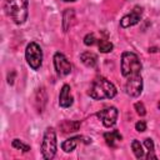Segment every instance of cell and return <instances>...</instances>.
<instances>
[{"mask_svg": "<svg viewBox=\"0 0 160 160\" xmlns=\"http://www.w3.org/2000/svg\"><path fill=\"white\" fill-rule=\"evenodd\" d=\"M80 60L86 68H95L96 64H98V56L94 52H90V51L82 52L80 55Z\"/></svg>", "mask_w": 160, "mask_h": 160, "instance_id": "8fae6325", "label": "cell"}, {"mask_svg": "<svg viewBox=\"0 0 160 160\" xmlns=\"http://www.w3.org/2000/svg\"><path fill=\"white\" fill-rule=\"evenodd\" d=\"M52 60H54V68L59 76L62 78L71 72V64L62 52H59V51L55 52Z\"/></svg>", "mask_w": 160, "mask_h": 160, "instance_id": "8992f818", "label": "cell"}, {"mask_svg": "<svg viewBox=\"0 0 160 160\" xmlns=\"http://www.w3.org/2000/svg\"><path fill=\"white\" fill-rule=\"evenodd\" d=\"M134 108H135V110H136V114H138V115H140V116H144V115L146 114V109H145V106H144V104H142L141 101H138V102H135Z\"/></svg>", "mask_w": 160, "mask_h": 160, "instance_id": "d6986e66", "label": "cell"}, {"mask_svg": "<svg viewBox=\"0 0 160 160\" xmlns=\"http://www.w3.org/2000/svg\"><path fill=\"white\" fill-rule=\"evenodd\" d=\"M141 15H142V9L140 6H135L129 14L124 15L120 20V26L122 29H128L130 26L136 25L140 20H141Z\"/></svg>", "mask_w": 160, "mask_h": 160, "instance_id": "9c48e42d", "label": "cell"}, {"mask_svg": "<svg viewBox=\"0 0 160 160\" xmlns=\"http://www.w3.org/2000/svg\"><path fill=\"white\" fill-rule=\"evenodd\" d=\"M131 149H132V152L135 155L136 159H141L144 156V150H142V145L140 144L139 140H132L131 141Z\"/></svg>", "mask_w": 160, "mask_h": 160, "instance_id": "2e32d148", "label": "cell"}, {"mask_svg": "<svg viewBox=\"0 0 160 160\" xmlns=\"http://www.w3.org/2000/svg\"><path fill=\"white\" fill-rule=\"evenodd\" d=\"M104 139L106 141V144L109 146H115V141H121L122 136L118 130H112V131H108L104 134Z\"/></svg>", "mask_w": 160, "mask_h": 160, "instance_id": "5bb4252c", "label": "cell"}, {"mask_svg": "<svg viewBox=\"0 0 160 160\" xmlns=\"http://www.w3.org/2000/svg\"><path fill=\"white\" fill-rule=\"evenodd\" d=\"M80 128V121H72V120H64L60 124V129L62 132H75Z\"/></svg>", "mask_w": 160, "mask_h": 160, "instance_id": "4fadbf2b", "label": "cell"}, {"mask_svg": "<svg viewBox=\"0 0 160 160\" xmlns=\"http://www.w3.org/2000/svg\"><path fill=\"white\" fill-rule=\"evenodd\" d=\"M135 129H136V131H139V132L145 131V130H146V122H145L144 120L138 121V122L135 124Z\"/></svg>", "mask_w": 160, "mask_h": 160, "instance_id": "44dd1931", "label": "cell"}, {"mask_svg": "<svg viewBox=\"0 0 160 160\" xmlns=\"http://www.w3.org/2000/svg\"><path fill=\"white\" fill-rule=\"evenodd\" d=\"M74 19H75L74 9H66L62 14V29H64V31H68L71 28Z\"/></svg>", "mask_w": 160, "mask_h": 160, "instance_id": "7c38bea8", "label": "cell"}, {"mask_svg": "<svg viewBox=\"0 0 160 160\" xmlns=\"http://www.w3.org/2000/svg\"><path fill=\"white\" fill-rule=\"evenodd\" d=\"M5 11L9 18L16 24L21 25L26 21L29 15V1L28 0H5Z\"/></svg>", "mask_w": 160, "mask_h": 160, "instance_id": "7a4b0ae2", "label": "cell"}, {"mask_svg": "<svg viewBox=\"0 0 160 160\" xmlns=\"http://www.w3.org/2000/svg\"><path fill=\"white\" fill-rule=\"evenodd\" d=\"M158 108L160 109V100H159V102H158Z\"/></svg>", "mask_w": 160, "mask_h": 160, "instance_id": "d4e9b609", "label": "cell"}, {"mask_svg": "<svg viewBox=\"0 0 160 160\" xmlns=\"http://www.w3.org/2000/svg\"><path fill=\"white\" fill-rule=\"evenodd\" d=\"M25 59L28 65L32 70H39L42 64V50L39 46V44L31 41L28 44L25 49Z\"/></svg>", "mask_w": 160, "mask_h": 160, "instance_id": "5b68a950", "label": "cell"}, {"mask_svg": "<svg viewBox=\"0 0 160 160\" xmlns=\"http://www.w3.org/2000/svg\"><path fill=\"white\" fill-rule=\"evenodd\" d=\"M142 69L139 56L131 51H124L121 55V74L124 78L139 75Z\"/></svg>", "mask_w": 160, "mask_h": 160, "instance_id": "3957f363", "label": "cell"}, {"mask_svg": "<svg viewBox=\"0 0 160 160\" xmlns=\"http://www.w3.org/2000/svg\"><path fill=\"white\" fill-rule=\"evenodd\" d=\"M58 149V142H56V132L54 128H48L45 130L44 138H42V144H41V154L42 158L46 160H51Z\"/></svg>", "mask_w": 160, "mask_h": 160, "instance_id": "277c9868", "label": "cell"}, {"mask_svg": "<svg viewBox=\"0 0 160 160\" xmlns=\"http://www.w3.org/2000/svg\"><path fill=\"white\" fill-rule=\"evenodd\" d=\"M95 42H96V38H95L94 34H88V35H85V38H84V44H85L86 46H91V45H94Z\"/></svg>", "mask_w": 160, "mask_h": 160, "instance_id": "ffe728a7", "label": "cell"}, {"mask_svg": "<svg viewBox=\"0 0 160 160\" xmlns=\"http://www.w3.org/2000/svg\"><path fill=\"white\" fill-rule=\"evenodd\" d=\"M85 136H75V138H70L68 140H65L62 144H61V149L65 151V152H71L75 148H76V144L79 140L84 139Z\"/></svg>", "mask_w": 160, "mask_h": 160, "instance_id": "9a60e30c", "label": "cell"}, {"mask_svg": "<svg viewBox=\"0 0 160 160\" xmlns=\"http://www.w3.org/2000/svg\"><path fill=\"white\" fill-rule=\"evenodd\" d=\"M142 78L141 75H135L131 78H128V81L125 84V92L130 98H138L142 92Z\"/></svg>", "mask_w": 160, "mask_h": 160, "instance_id": "52a82bcc", "label": "cell"}, {"mask_svg": "<svg viewBox=\"0 0 160 160\" xmlns=\"http://www.w3.org/2000/svg\"><path fill=\"white\" fill-rule=\"evenodd\" d=\"M11 145H12V148H15V149H18V150H21L22 152L30 151V146H29L28 144L22 142L21 140H19V139H14V140L11 141Z\"/></svg>", "mask_w": 160, "mask_h": 160, "instance_id": "ac0fdd59", "label": "cell"}, {"mask_svg": "<svg viewBox=\"0 0 160 160\" xmlns=\"http://www.w3.org/2000/svg\"><path fill=\"white\" fill-rule=\"evenodd\" d=\"M70 86L68 84H64L61 90H60V94H59V105L61 108H70L74 102V99L72 96L70 95Z\"/></svg>", "mask_w": 160, "mask_h": 160, "instance_id": "30bf717a", "label": "cell"}, {"mask_svg": "<svg viewBox=\"0 0 160 160\" xmlns=\"http://www.w3.org/2000/svg\"><path fill=\"white\" fill-rule=\"evenodd\" d=\"M118 115H119V112H118V109L115 106H109V108H105V109L96 112V116L101 120V122L104 124L105 128L114 126L116 122Z\"/></svg>", "mask_w": 160, "mask_h": 160, "instance_id": "ba28073f", "label": "cell"}, {"mask_svg": "<svg viewBox=\"0 0 160 160\" xmlns=\"http://www.w3.org/2000/svg\"><path fill=\"white\" fill-rule=\"evenodd\" d=\"M144 144H145L148 151H154V141H152V139L146 138V139L144 140Z\"/></svg>", "mask_w": 160, "mask_h": 160, "instance_id": "7402d4cb", "label": "cell"}, {"mask_svg": "<svg viewBox=\"0 0 160 160\" xmlns=\"http://www.w3.org/2000/svg\"><path fill=\"white\" fill-rule=\"evenodd\" d=\"M98 46H99L100 52H104V54L110 52V51H112V49H114V45H112L110 41L104 40V39H100V40L98 41Z\"/></svg>", "mask_w": 160, "mask_h": 160, "instance_id": "e0dca14e", "label": "cell"}, {"mask_svg": "<svg viewBox=\"0 0 160 160\" xmlns=\"http://www.w3.org/2000/svg\"><path fill=\"white\" fill-rule=\"evenodd\" d=\"M146 159H148V160H150V159H158V156L154 154V151H148Z\"/></svg>", "mask_w": 160, "mask_h": 160, "instance_id": "603a6c76", "label": "cell"}, {"mask_svg": "<svg viewBox=\"0 0 160 160\" xmlns=\"http://www.w3.org/2000/svg\"><path fill=\"white\" fill-rule=\"evenodd\" d=\"M62 1H65V2H72V1H76V0H62Z\"/></svg>", "mask_w": 160, "mask_h": 160, "instance_id": "cb8c5ba5", "label": "cell"}, {"mask_svg": "<svg viewBox=\"0 0 160 160\" xmlns=\"http://www.w3.org/2000/svg\"><path fill=\"white\" fill-rule=\"evenodd\" d=\"M116 92H118V90L114 86V84L102 76L95 78L89 88V91H88L89 96L94 100L112 99L116 95Z\"/></svg>", "mask_w": 160, "mask_h": 160, "instance_id": "6da1fadb", "label": "cell"}]
</instances>
